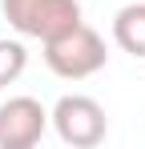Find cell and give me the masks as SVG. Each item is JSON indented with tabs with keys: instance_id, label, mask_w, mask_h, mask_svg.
<instances>
[{
	"instance_id": "cell-6",
	"label": "cell",
	"mask_w": 145,
	"mask_h": 149,
	"mask_svg": "<svg viewBox=\"0 0 145 149\" xmlns=\"http://www.w3.org/2000/svg\"><path fill=\"white\" fill-rule=\"evenodd\" d=\"M28 65V52L20 40H0V89H8Z\"/></svg>"
},
{
	"instance_id": "cell-1",
	"label": "cell",
	"mask_w": 145,
	"mask_h": 149,
	"mask_svg": "<svg viewBox=\"0 0 145 149\" xmlns=\"http://www.w3.org/2000/svg\"><path fill=\"white\" fill-rule=\"evenodd\" d=\"M105 61H109L105 36L97 28H89L85 20H77L72 28L45 40V65L56 77H65V81H85V77L101 73Z\"/></svg>"
},
{
	"instance_id": "cell-2",
	"label": "cell",
	"mask_w": 145,
	"mask_h": 149,
	"mask_svg": "<svg viewBox=\"0 0 145 149\" xmlns=\"http://www.w3.org/2000/svg\"><path fill=\"white\" fill-rule=\"evenodd\" d=\"M0 8H4V20L20 36H32L40 45L81 20L77 0H0Z\"/></svg>"
},
{
	"instance_id": "cell-5",
	"label": "cell",
	"mask_w": 145,
	"mask_h": 149,
	"mask_svg": "<svg viewBox=\"0 0 145 149\" xmlns=\"http://www.w3.org/2000/svg\"><path fill=\"white\" fill-rule=\"evenodd\" d=\"M113 40L129 56H141L145 61V0L125 4L117 16H113Z\"/></svg>"
},
{
	"instance_id": "cell-3",
	"label": "cell",
	"mask_w": 145,
	"mask_h": 149,
	"mask_svg": "<svg viewBox=\"0 0 145 149\" xmlns=\"http://www.w3.org/2000/svg\"><path fill=\"white\" fill-rule=\"evenodd\" d=\"M48 121L56 129V137L72 149H93L105 141L109 121H105V109L85 93H69V97L56 101V109L48 113Z\"/></svg>"
},
{
	"instance_id": "cell-4",
	"label": "cell",
	"mask_w": 145,
	"mask_h": 149,
	"mask_svg": "<svg viewBox=\"0 0 145 149\" xmlns=\"http://www.w3.org/2000/svg\"><path fill=\"white\" fill-rule=\"evenodd\" d=\"M48 129V109L36 97H8L0 105V145L32 149Z\"/></svg>"
}]
</instances>
